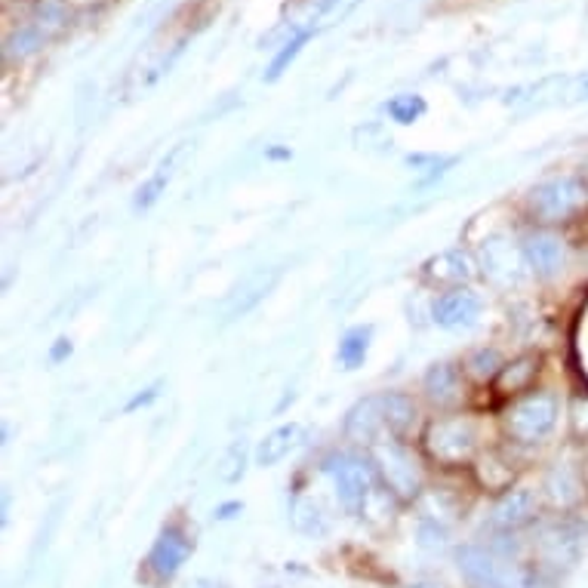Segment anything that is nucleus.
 Masks as SVG:
<instances>
[{
    "mask_svg": "<svg viewBox=\"0 0 588 588\" xmlns=\"http://www.w3.org/2000/svg\"><path fill=\"white\" fill-rule=\"evenodd\" d=\"M459 573L471 588H530V576L518 561L487 545H463Z\"/></svg>",
    "mask_w": 588,
    "mask_h": 588,
    "instance_id": "nucleus-1",
    "label": "nucleus"
},
{
    "mask_svg": "<svg viewBox=\"0 0 588 588\" xmlns=\"http://www.w3.org/2000/svg\"><path fill=\"white\" fill-rule=\"evenodd\" d=\"M588 207V185L576 176H557L530 191V209L542 223H564Z\"/></svg>",
    "mask_w": 588,
    "mask_h": 588,
    "instance_id": "nucleus-2",
    "label": "nucleus"
},
{
    "mask_svg": "<svg viewBox=\"0 0 588 588\" xmlns=\"http://www.w3.org/2000/svg\"><path fill=\"white\" fill-rule=\"evenodd\" d=\"M324 471L329 475V481L336 487V496H339L348 515H361L367 496H370V487H373L370 463L355 456V453H333L324 459Z\"/></svg>",
    "mask_w": 588,
    "mask_h": 588,
    "instance_id": "nucleus-3",
    "label": "nucleus"
},
{
    "mask_svg": "<svg viewBox=\"0 0 588 588\" xmlns=\"http://www.w3.org/2000/svg\"><path fill=\"white\" fill-rule=\"evenodd\" d=\"M557 422V400L552 395H527L505 413V432L518 444H539L552 434Z\"/></svg>",
    "mask_w": 588,
    "mask_h": 588,
    "instance_id": "nucleus-4",
    "label": "nucleus"
},
{
    "mask_svg": "<svg viewBox=\"0 0 588 588\" xmlns=\"http://www.w3.org/2000/svg\"><path fill=\"white\" fill-rule=\"evenodd\" d=\"M425 447H429V453H432L437 463L459 466V463L471 459V453L478 447V429H475V422H468L463 416L441 419L425 434Z\"/></svg>",
    "mask_w": 588,
    "mask_h": 588,
    "instance_id": "nucleus-5",
    "label": "nucleus"
},
{
    "mask_svg": "<svg viewBox=\"0 0 588 588\" xmlns=\"http://www.w3.org/2000/svg\"><path fill=\"white\" fill-rule=\"evenodd\" d=\"M373 463L380 468L382 481L388 484V490L400 496V500H413L422 487V475L416 468V459L410 453L398 447V444H380L376 453H373Z\"/></svg>",
    "mask_w": 588,
    "mask_h": 588,
    "instance_id": "nucleus-6",
    "label": "nucleus"
},
{
    "mask_svg": "<svg viewBox=\"0 0 588 588\" xmlns=\"http://www.w3.org/2000/svg\"><path fill=\"white\" fill-rule=\"evenodd\" d=\"M481 296L471 290H451L434 302L432 317L441 329H468L481 317Z\"/></svg>",
    "mask_w": 588,
    "mask_h": 588,
    "instance_id": "nucleus-7",
    "label": "nucleus"
},
{
    "mask_svg": "<svg viewBox=\"0 0 588 588\" xmlns=\"http://www.w3.org/2000/svg\"><path fill=\"white\" fill-rule=\"evenodd\" d=\"M191 554V539L179 530V527H167L157 542L152 545L148 554V567L155 573L157 579H173L176 573L182 571L185 557Z\"/></svg>",
    "mask_w": 588,
    "mask_h": 588,
    "instance_id": "nucleus-8",
    "label": "nucleus"
},
{
    "mask_svg": "<svg viewBox=\"0 0 588 588\" xmlns=\"http://www.w3.org/2000/svg\"><path fill=\"white\" fill-rule=\"evenodd\" d=\"M579 545H583V530L571 520H557L539 539V554L552 567H571L579 557Z\"/></svg>",
    "mask_w": 588,
    "mask_h": 588,
    "instance_id": "nucleus-9",
    "label": "nucleus"
},
{
    "mask_svg": "<svg viewBox=\"0 0 588 588\" xmlns=\"http://www.w3.org/2000/svg\"><path fill=\"white\" fill-rule=\"evenodd\" d=\"M520 253H524V262L530 265V272L537 277H554L564 268V260H567L564 241L557 235H549V231L530 235L520 247Z\"/></svg>",
    "mask_w": 588,
    "mask_h": 588,
    "instance_id": "nucleus-10",
    "label": "nucleus"
},
{
    "mask_svg": "<svg viewBox=\"0 0 588 588\" xmlns=\"http://www.w3.org/2000/svg\"><path fill=\"white\" fill-rule=\"evenodd\" d=\"M302 437H305V429H302L299 422H287V425L272 429V432L265 434L260 444H256V453H253L256 466L272 468L277 466V463H284V459L302 444Z\"/></svg>",
    "mask_w": 588,
    "mask_h": 588,
    "instance_id": "nucleus-11",
    "label": "nucleus"
},
{
    "mask_svg": "<svg viewBox=\"0 0 588 588\" xmlns=\"http://www.w3.org/2000/svg\"><path fill=\"white\" fill-rule=\"evenodd\" d=\"M385 432V419H382V400L380 395L358 400L346 416V434L351 441H363V444H376L380 434Z\"/></svg>",
    "mask_w": 588,
    "mask_h": 588,
    "instance_id": "nucleus-12",
    "label": "nucleus"
},
{
    "mask_svg": "<svg viewBox=\"0 0 588 588\" xmlns=\"http://www.w3.org/2000/svg\"><path fill=\"white\" fill-rule=\"evenodd\" d=\"M537 515V493L533 490H512L505 493L493 508V527L500 530H518Z\"/></svg>",
    "mask_w": 588,
    "mask_h": 588,
    "instance_id": "nucleus-13",
    "label": "nucleus"
},
{
    "mask_svg": "<svg viewBox=\"0 0 588 588\" xmlns=\"http://www.w3.org/2000/svg\"><path fill=\"white\" fill-rule=\"evenodd\" d=\"M425 392L437 407H451L463 395V380L453 363H434L425 373Z\"/></svg>",
    "mask_w": 588,
    "mask_h": 588,
    "instance_id": "nucleus-14",
    "label": "nucleus"
},
{
    "mask_svg": "<svg viewBox=\"0 0 588 588\" xmlns=\"http://www.w3.org/2000/svg\"><path fill=\"white\" fill-rule=\"evenodd\" d=\"M382 400V419H385V432L404 434L416 422V404L404 392H385Z\"/></svg>",
    "mask_w": 588,
    "mask_h": 588,
    "instance_id": "nucleus-15",
    "label": "nucleus"
},
{
    "mask_svg": "<svg viewBox=\"0 0 588 588\" xmlns=\"http://www.w3.org/2000/svg\"><path fill=\"white\" fill-rule=\"evenodd\" d=\"M425 275L437 280V284H459V280H468V277L475 275V268H471V260H468L463 250H447V253L434 256L425 265Z\"/></svg>",
    "mask_w": 588,
    "mask_h": 588,
    "instance_id": "nucleus-16",
    "label": "nucleus"
},
{
    "mask_svg": "<svg viewBox=\"0 0 588 588\" xmlns=\"http://www.w3.org/2000/svg\"><path fill=\"white\" fill-rule=\"evenodd\" d=\"M370 343H373V327L367 324V327H351L339 339V348H336V363L343 367V370H358L363 361H367V355H370Z\"/></svg>",
    "mask_w": 588,
    "mask_h": 588,
    "instance_id": "nucleus-17",
    "label": "nucleus"
},
{
    "mask_svg": "<svg viewBox=\"0 0 588 588\" xmlns=\"http://www.w3.org/2000/svg\"><path fill=\"white\" fill-rule=\"evenodd\" d=\"M545 493H549V500H552L554 505H561V508H567V505H573V502L583 496L579 478H576L567 466H557L549 471V478H545Z\"/></svg>",
    "mask_w": 588,
    "mask_h": 588,
    "instance_id": "nucleus-18",
    "label": "nucleus"
},
{
    "mask_svg": "<svg viewBox=\"0 0 588 588\" xmlns=\"http://www.w3.org/2000/svg\"><path fill=\"white\" fill-rule=\"evenodd\" d=\"M484 272L493 280H512L515 277V262H512V247L502 241H490L484 247Z\"/></svg>",
    "mask_w": 588,
    "mask_h": 588,
    "instance_id": "nucleus-19",
    "label": "nucleus"
},
{
    "mask_svg": "<svg viewBox=\"0 0 588 588\" xmlns=\"http://www.w3.org/2000/svg\"><path fill=\"white\" fill-rule=\"evenodd\" d=\"M293 524L302 530V533H309V537H321V533H327V515L321 512V505H317L314 500L296 502Z\"/></svg>",
    "mask_w": 588,
    "mask_h": 588,
    "instance_id": "nucleus-20",
    "label": "nucleus"
},
{
    "mask_svg": "<svg viewBox=\"0 0 588 588\" xmlns=\"http://www.w3.org/2000/svg\"><path fill=\"white\" fill-rule=\"evenodd\" d=\"M179 155V152H176ZM176 155L170 157V160H164L160 167H157V173L139 189V197H136V207L139 209H145V207H152L155 204L157 197H160V191L167 189V182H170V176H173V160Z\"/></svg>",
    "mask_w": 588,
    "mask_h": 588,
    "instance_id": "nucleus-21",
    "label": "nucleus"
},
{
    "mask_svg": "<svg viewBox=\"0 0 588 588\" xmlns=\"http://www.w3.org/2000/svg\"><path fill=\"white\" fill-rule=\"evenodd\" d=\"M468 367H471V373H475L478 380H490V376H496V373L502 370V361L493 348H481V351H475V355H471Z\"/></svg>",
    "mask_w": 588,
    "mask_h": 588,
    "instance_id": "nucleus-22",
    "label": "nucleus"
},
{
    "mask_svg": "<svg viewBox=\"0 0 588 588\" xmlns=\"http://www.w3.org/2000/svg\"><path fill=\"white\" fill-rule=\"evenodd\" d=\"M422 111H425V105H422V99H416V96H400V99H395V103L388 105L392 121L398 123H413Z\"/></svg>",
    "mask_w": 588,
    "mask_h": 588,
    "instance_id": "nucleus-23",
    "label": "nucleus"
},
{
    "mask_svg": "<svg viewBox=\"0 0 588 588\" xmlns=\"http://www.w3.org/2000/svg\"><path fill=\"white\" fill-rule=\"evenodd\" d=\"M537 373V361L533 358H524V361H518L512 370H505L502 373V388H520V385H527L530 382V376Z\"/></svg>",
    "mask_w": 588,
    "mask_h": 588,
    "instance_id": "nucleus-24",
    "label": "nucleus"
},
{
    "mask_svg": "<svg viewBox=\"0 0 588 588\" xmlns=\"http://www.w3.org/2000/svg\"><path fill=\"white\" fill-rule=\"evenodd\" d=\"M189 588H226V586H219V583H213V579H194Z\"/></svg>",
    "mask_w": 588,
    "mask_h": 588,
    "instance_id": "nucleus-25",
    "label": "nucleus"
},
{
    "mask_svg": "<svg viewBox=\"0 0 588 588\" xmlns=\"http://www.w3.org/2000/svg\"><path fill=\"white\" fill-rule=\"evenodd\" d=\"M413 588H441V586H432V583H422V586H413Z\"/></svg>",
    "mask_w": 588,
    "mask_h": 588,
    "instance_id": "nucleus-26",
    "label": "nucleus"
},
{
    "mask_svg": "<svg viewBox=\"0 0 588 588\" xmlns=\"http://www.w3.org/2000/svg\"><path fill=\"white\" fill-rule=\"evenodd\" d=\"M583 481H586V484H588V463H586V468H583Z\"/></svg>",
    "mask_w": 588,
    "mask_h": 588,
    "instance_id": "nucleus-27",
    "label": "nucleus"
}]
</instances>
